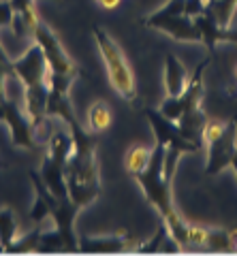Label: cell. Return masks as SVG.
<instances>
[{
	"mask_svg": "<svg viewBox=\"0 0 237 256\" xmlns=\"http://www.w3.org/2000/svg\"><path fill=\"white\" fill-rule=\"evenodd\" d=\"M137 180V184L144 190V194L150 203H152L158 214H160L162 222L167 224L169 235H173L182 246H188V226L182 220V216L178 214V210L173 207V198H171V182L164 178V146L156 143L152 148V158H150L148 166L141 173L132 175Z\"/></svg>",
	"mask_w": 237,
	"mask_h": 256,
	"instance_id": "1",
	"label": "cell"
},
{
	"mask_svg": "<svg viewBox=\"0 0 237 256\" xmlns=\"http://www.w3.org/2000/svg\"><path fill=\"white\" fill-rule=\"evenodd\" d=\"M92 34H94V41H96V47L105 60V66H107V75H109V82H112L114 90L124 96L130 105H137V86H135V75L128 66V60H126L124 52L120 50L112 36L107 34L105 28L100 26H92Z\"/></svg>",
	"mask_w": 237,
	"mask_h": 256,
	"instance_id": "2",
	"label": "cell"
},
{
	"mask_svg": "<svg viewBox=\"0 0 237 256\" xmlns=\"http://www.w3.org/2000/svg\"><path fill=\"white\" fill-rule=\"evenodd\" d=\"M205 143H208L205 175H218L226 166H231L237 150V120L231 118L228 122L210 120L205 126Z\"/></svg>",
	"mask_w": 237,
	"mask_h": 256,
	"instance_id": "3",
	"label": "cell"
},
{
	"mask_svg": "<svg viewBox=\"0 0 237 256\" xmlns=\"http://www.w3.org/2000/svg\"><path fill=\"white\" fill-rule=\"evenodd\" d=\"M144 26L160 30L182 43H201L194 20L184 15V0H169L164 6H160L152 15H148L144 20Z\"/></svg>",
	"mask_w": 237,
	"mask_h": 256,
	"instance_id": "4",
	"label": "cell"
},
{
	"mask_svg": "<svg viewBox=\"0 0 237 256\" xmlns=\"http://www.w3.org/2000/svg\"><path fill=\"white\" fill-rule=\"evenodd\" d=\"M32 38L34 43L41 45V50L45 54L47 66L52 73H62V75H75V77H84V70L79 68V64L73 62V58L64 52V47L60 45L58 36L45 26L43 22H38L34 30H32Z\"/></svg>",
	"mask_w": 237,
	"mask_h": 256,
	"instance_id": "5",
	"label": "cell"
},
{
	"mask_svg": "<svg viewBox=\"0 0 237 256\" xmlns=\"http://www.w3.org/2000/svg\"><path fill=\"white\" fill-rule=\"evenodd\" d=\"M146 118L150 126H152L154 130V137H156V143H160L164 146V150H173V152H180L182 156L184 154H199V148L194 146V143L188 141L184 134L180 132L178 128V122H173V120L164 118L158 109H152L148 107L146 109Z\"/></svg>",
	"mask_w": 237,
	"mask_h": 256,
	"instance_id": "6",
	"label": "cell"
},
{
	"mask_svg": "<svg viewBox=\"0 0 237 256\" xmlns=\"http://www.w3.org/2000/svg\"><path fill=\"white\" fill-rule=\"evenodd\" d=\"M79 210L82 207L66 196L64 201H58L50 212L54 222H56L58 233L62 235V242H64V252L79 250V239L75 235V216L79 214Z\"/></svg>",
	"mask_w": 237,
	"mask_h": 256,
	"instance_id": "7",
	"label": "cell"
},
{
	"mask_svg": "<svg viewBox=\"0 0 237 256\" xmlns=\"http://www.w3.org/2000/svg\"><path fill=\"white\" fill-rule=\"evenodd\" d=\"M192 20H194V24H196V30H199L201 43L208 47V52H210L212 56H214L216 45H218L220 41H224V43H235V45H237V32H235V30H228V28H222L208 11H203L201 15H196V18H192Z\"/></svg>",
	"mask_w": 237,
	"mask_h": 256,
	"instance_id": "8",
	"label": "cell"
},
{
	"mask_svg": "<svg viewBox=\"0 0 237 256\" xmlns=\"http://www.w3.org/2000/svg\"><path fill=\"white\" fill-rule=\"evenodd\" d=\"M41 180L45 182V186L52 190V194L58 198V201H64L68 196V188H66V173H64V164L56 162L52 156L43 158V164H41Z\"/></svg>",
	"mask_w": 237,
	"mask_h": 256,
	"instance_id": "9",
	"label": "cell"
},
{
	"mask_svg": "<svg viewBox=\"0 0 237 256\" xmlns=\"http://www.w3.org/2000/svg\"><path fill=\"white\" fill-rule=\"evenodd\" d=\"M186 84H188L186 66L182 64L178 56L169 54L164 58V88H167V96H180L186 90Z\"/></svg>",
	"mask_w": 237,
	"mask_h": 256,
	"instance_id": "10",
	"label": "cell"
},
{
	"mask_svg": "<svg viewBox=\"0 0 237 256\" xmlns=\"http://www.w3.org/2000/svg\"><path fill=\"white\" fill-rule=\"evenodd\" d=\"M128 237L124 235H114V237H84L79 239V250L82 252H92V254H114V252H122L128 250Z\"/></svg>",
	"mask_w": 237,
	"mask_h": 256,
	"instance_id": "11",
	"label": "cell"
},
{
	"mask_svg": "<svg viewBox=\"0 0 237 256\" xmlns=\"http://www.w3.org/2000/svg\"><path fill=\"white\" fill-rule=\"evenodd\" d=\"M47 118H60V120H64L68 126L79 122L75 111H73V105H70L68 94H60V92H52V90H50V98H47Z\"/></svg>",
	"mask_w": 237,
	"mask_h": 256,
	"instance_id": "12",
	"label": "cell"
},
{
	"mask_svg": "<svg viewBox=\"0 0 237 256\" xmlns=\"http://www.w3.org/2000/svg\"><path fill=\"white\" fill-rule=\"evenodd\" d=\"M112 120H114L112 107H109L105 100H96L88 109V130L94 132V134L105 132L107 128L112 126Z\"/></svg>",
	"mask_w": 237,
	"mask_h": 256,
	"instance_id": "13",
	"label": "cell"
},
{
	"mask_svg": "<svg viewBox=\"0 0 237 256\" xmlns=\"http://www.w3.org/2000/svg\"><path fill=\"white\" fill-rule=\"evenodd\" d=\"M70 154H73V134L70 132H56L47 143V156H52L60 164H66Z\"/></svg>",
	"mask_w": 237,
	"mask_h": 256,
	"instance_id": "14",
	"label": "cell"
},
{
	"mask_svg": "<svg viewBox=\"0 0 237 256\" xmlns=\"http://www.w3.org/2000/svg\"><path fill=\"white\" fill-rule=\"evenodd\" d=\"M150 158H152V148L146 146H132L124 156V169L128 171L130 175L141 173L148 166Z\"/></svg>",
	"mask_w": 237,
	"mask_h": 256,
	"instance_id": "15",
	"label": "cell"
},
{
	"mask_svg": "<svg viewBox=\"0 0 237 256\" xmlns=\"http://www.w3.org/2000/svg\"><path fill=\"white\" fill-rule=\"evenodd\" d=\"M235 9H237V0H212V2L205 4V11H208L222 28L231 26Z\"/></svg>",
	"mask_w": 237,
	"mask_h": 256,
	"instance_id": "16",
	"label": "cell"
},
{
	"mask_svg": "<svg viewBox=\"0 0 237 256\" xmlns=\"http://www.w3.org/2000/svg\"><path fill=\"white\" fill-rule=\"evenodd\" d=\"M18 233V220H15L13 210H0V242L4 244V250H9V244Z\"/></svg>",
	"mask_w": 237,
	"mask_h": 256,
	"instance_id": "17",
	"label": "cell"
},
{
	"mask_svg": "<svg viewBox=\"0 0 237 256\" xmlns=\"http://www.w3.org/2000/svg\"><path fill=\"white\" fill-rule=\"evenodd\" d=\"M36 252H64V242L58 228L50 230V233H41V242H38Z\"/></svg>",
	"mask_w": 237,
	"mask_h": 256,
	"instance_id": "18",
	"label": "cell"
},
{
	"mask_svg": "<svg viewBox=\"0 0 237 256\" xmlns=\"http://www.w3.org/2000/svg\"><path fill=\"white\" fill-rule=\"evenodd\" d=\"M169 235V228H167V224H160L158 226V230H156V237H152L150 242L146 244V246H137V250L139 252H160V246H162V242H164V237Z\"/></svg>",
	"mask_w": 237,
	"mask_h": 256,
	"instance_id": "19",
	"label": "cell"
},
{
	"mask_svg": "<svg viewBox=\"0 0 237 256\" xmlns=\"http://www.w3.org/2000/svg\"><path fill=\"white\" fill-rule=\"evenodd\" d=\"M41 228H34V233H30L22 239L20 244H15L13 248H9V250H20V252H32L38 248V242H41Z\"/></svg>",
	"mask_w": 237,
	"mask_h": 256,
	"instance_id": "20",
	"label": "cell"
},
{
	"mask_svg": "<svg viewBox=\"0 0 237 256\" xmlns=\"http://www.w3.org/2000/svg\"><path fill=\"white\" fill-rule=\"evenodd\" d=\"M50 212H52V205L47 203L41 194H36L34 207H32V212H30V220H34V222L41 224L45 218H50Z\"/></svg>",
	"mask_w": 237,
	"mask_h": 256,
	"instance_id": "21",
	"label": "cell"
},
{
	"mask_svg": "<svg viewBox=\"0 0 237 256\" xmlns=\"http://www.w3.org/2000/svg\"><path fill=\"white\" fill-rule=\"evenodd\" d=\"M205 0H184V15L188 18H196V15H201L205 11Z\"/></svg>",
	"mask_w": 237,
	"mask_h": 256,
	"instance_id": "22",
	"label": "cell"
},
{
	"mask_svg": "<svg viewBox=\"0 0 237 256\" xmlns=\"http://www.w3.org/2000/svg\"><path fill=\"white\" fill-rule=\"evenodd\" d=\"M13 6H11V2H2L0 4V26H4V24H9V22H13Z\"/></svg>",
	"mask_w": 237,
	"mask_h": 256,
	"instance_id": "23",
	"label": "cell"
},
{
	"mask_svg": "<svg viewBox=\"0 0 237 256\" xmlns=\"http://www.w3.org/2000/svg\"><path fill=\"white\" fill-rule=\"evenodd\" d=\"M11 6H13L15 13H22V11H26L32 6V0H11Z\"/></svg>",
	"mask_w": 237,
	"mask_h": 256,
	"instance_id": "24",
	"label": "cell"
},
{
	"mask_svg": "<svg viewBox=\"0 0 237 256\" xmlns=\"http://www.w3.org/2000/svg\"><path fill=\"white\" fill-rule=\"evenodd\" d=\"M96 2L102 6V9H116L120 4V0H96Z\"/></svg>",
	"mask_w": 237,
	"mask_h": 256,
	"instance_id": "25",
	"label": "cell"
},
{
	"mask_svg": "<svg viewBox=\"0 0 237 256\" xmlns=\"http://www.w3.org/2000/svg\"><path fill=\"white\" fill-rule=\"evenodd\" d=\"M231 166H233V171L237 175V150H235V154H233V160H231Z\"/></svg>",
	"mask_w": 237,
	"mask_h": 256,
	"instance_id": "26",
	"label": "cell"
},
{
	"mask_svg": "<svg viewBox=\"0 0 237 256\" xmlns=\"http://www.w3.org/2000/svg\"><path fill=\"white\" fill-rule=\"evenodd\" d=\"M205 2H212V0H205Z\"/></svg>",
	"mask_w": 237,
	"mask_h": 256,
	"instance_id": "27",
	"label": "cell"
},
{
	"mask_svg": "<svg viewBox=\"0 0 237 256\" xmlns=\"http://www.w3.org/2000/svg\"><path fill=\"white\" fill-rule=\"evenodd\" d=\"M0 166H4V164H2V162H0Z\"/></svg>",
	"mask_w": 237,
	"mask_h": 256,
	"instance_id": "28",
	"label": "cell"
}]
</instances>
